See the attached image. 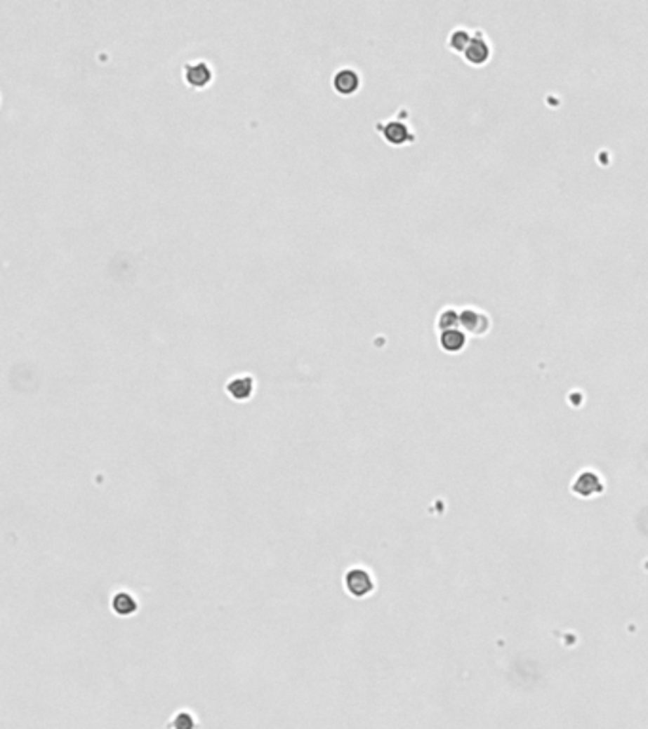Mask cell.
Instances as JSON below:
<instances>
[{
  "label": "cell",
  "instance_id": "cell-1",
  "mask_svg": "<svg viewBox=\"0 0 648 729\" xmlns=\"http://www.w3.org/2000/svg\"><path fill=\"white\" fill-rule=\"evenodd\" d=\"M213 65L208 59H190L183 65V80L194 90H204L213 82Z\"/></svg>",
  "mask_w": 648,
  "mask_h": 729
},
{
  "label": "cell",
  "instance_id": "cell-2",
  "mask_svg": "<svg viewBox=\"0 0 648 729\" xmlns=\"http://www.w3.org/2000/svg\"><path fill=\"white\" fill-rule=\"evenodd\" d=\"M376 131L384 137V141L390 142V145H396V147L415 141V131L409 126V122H405L402 118H390V120L378 122Z\"/></svg>",
  "mask_w": 648,
  "mask_h": 729
},
{
  "label": "cell",
  "instance_id": "cell-3",
  "mask_svg": "<svg viewBox=\"0 0 648 729\" xmlns=\"http://www.w3.org/2000/svg\"><path fill=\"white\" fill-rule=\"evenodd\" d=\"M375 587V580H373L369 570L356 566V568H350L344 574V589L354 598L369 596V594H373Z\"/></svg>",
  "mask_w": 648,
  "mask_h": 729
},
{
  "label": "cell",
  "instance_id": "cell-4",
  "mask_svg": "<svg viewBox=\"0 0 648 729\" xmlns=\"http://www.w3.org/2000/svg\"><path fill=\"white\" fill-rule=\"evenodd\" d=\"M331 86L338 95H354L362 88V74L354 67H340L333 72Z\"/></svg>",
  "mask_w": 648,
  "mask_h": 729
},
{
  "label": "cell",
  "instance_id": "cell-5",
  "mask_svg": "<svg viewBox=\"0 0 648 729\" xmlns=\"http://www.w3.org/2000/svg\"><path fill=\"white\" fill-rule=\"evenodd\" d=\"M255 378L251 375H236L225 384V392L234 401H249L255 394Z\"/></svg>",
  "mask_w": 648,
  "mask_h": 729
},
{
  "label": "cell",
  "instance_id": "cell-6",
  "mask_svg": "<svg viewBox=\"0 0 648 729\" xmlns=\"http://www.w3.org/2000/svg\"><path fill=\"white\" fill-rule=\"evenodd\" d=\"M491 42L487 40V36L483 34L481 31H475L472 34V40H470V44H468V48L464 50V58L470 61L472 65H483L487 61V59L491 58Z\"/></svg>",
  "mask_w": 648,
  "mask_h": 729
},
{
  "label": "cell",
  "instance_id": "cell-7",
  "mask_svg": "<svg viewBox=\"0 0 648 729\" xmlns=\"http://www.w3.org/2000/svg\"><path fill=\"white\" fill-rule=\"evenodd\" d=\"M110 608L120 617H131V615H135L139 612V601H137V596L131 591H117V593L112 594Z\"/></svg>",
  "mask_w": 648,
  "mask_h": 729
},
{
  "label": "cell",
  "instance_id": "cell-8",
  "mask_svg": "<svg viewBox=\"0 0 648 729\" xmlns=\"http://www.w3.org/2000/svg\"><path fill=\"white\" fill-rule=\"evenodd\" d=\"M439 344L445 352H461L464 348V344H466V335L458 329L441 330Z\"/></svg>",
  "mask_w": 648,
  "mask_h": 729
},
{
  "label": "cell",
  "instance_id": "cell-9",
  "mask_svg": "<svg viewBox=\"0 0 648 729\" xmlns=\"http://www.w3.org/2000/svg\"><path fill=\"white\" fill-rule=\"evenodd\" d=\"M198 725H200V722H198L194 712H190V710H179L169 722V729H198Z\"/></svg>",
  "mask_w": 648,
  "mask_h": 729
},
{
  "label": "cell",
  "instance_id": "cell-10",
  "mask_svg": "<svg viewBox=\"0 0 648 729\" xmlns=\"http://www.w3.org/2000/svg\"><path fill=\"white\" fill-rule=\"evenodd\" d=\"M481 321L489 323V319H487V316H485V314H483V312L464 310L461 314L462 327H466V330H470V333H475V335H483L480 327H477V323H481Z\"/></svg>",
  "mask_w": 648,
  "mask_h": 729
},
{
  "label": "cell",
  "instance_id": "cell-11",
  "mask_svg": "<svg viewBox=\"0 0 648 729\" xmlns=\"http://www.w3.org/2000/svg\"><path fill=\"white\" fill-rule=\"evenodd\" d=\"M470 40H472V32L468 31V29H454L451 32V36H449V48L454 50V52L464 53V50L470 44Z\"/></svg>",
  "mask_w": 648,
  "mask_h": 729
},
{
  "label": "cell",
  "instance_id": "cell-12",
  "mask_svg": "<svg viewBox=\"0 0 648 729\" xmlns=\"http://www.w3.org/2000/svg\"><path fill=\"white\" fill-rule=\"evenodd\" d=\"M456 323H461V316H458L453 308H447V310H443L439 316H437V327H439L441 330L454 329Z\"/></svg>",
  "mask_w": 648,
  "mask_h": 729
}]
</instances>
